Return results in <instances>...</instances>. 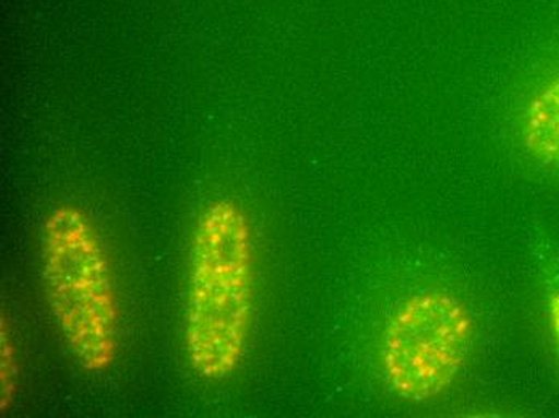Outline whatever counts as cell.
<instances>
[{
    "mask_svg": "<svg viewBox=\"0 0 559 418\" xmlns=\"http://www.w3.org/2000/svg\"><path fill=\"white\" fill-rule=\"evenodd\" d=\"M40 278L50 314L74 362L91 375L118 358L121 306L110 258L87 211L61 203L43 220Z\"/></svg>",
    "mask_w": 559,
    "mask_h": 418,
    "instance_id": "cell-2",
    "label": "cell"
},
{
    "mask_svg": "<svg viewBox=\"0 0 559 418\" xmlns=\"http://www.w3.org/2000/svg\"><path fill=\"white\" fill-rule=\"evenodd\" d=\"M475 336L465 301L442 290L405 299L384 330L381 362L392 390L425 403L441 396L462 372Z\"/></svg>",
    "mask_w": 559,
    "mask_h": 418,
    "instance_id": "cell-3",
    "label": "cell"
},
{
    "mask_svg": "<svg viewBox=\"0 0 559 418\" xmlns=\"http://www.w3.org/2000/svg\"><path fill=\"white\" fill-rule=\"evenodd\" d=\"M548 324L554 333L555 342L559 348V290L548 298Z\"/></svg>",
    "mask_w": 559,
    "mask_h": 418,
    "instance_id": "cell-6",
    "label": "cell"
},
{
    "mask_svg": "<svg viewBox=\"0 0 559 418\" xmlns=\"http://www.w3.org/2000/svg\"><path fill=\"white\" fill-rule=\"evenodd\" d=\"M255 240L240 203L217 199L198 217L190 243L183 355L204 382L230 379L254 322Z\"/></svg>",
    "mask_w": 559,
    "mask_h": 418,
    "instance_id": "cell-1",
    "label": "cell"
},
{
    "mask_svg": "<svg viewBox=\"0 0 559 418\" xmlns=\"http://www.w3.org/2000/svg\"><path fill=\"white\" fill-rule=\"evenodd\" d=\"M20 389V366L12 329L2 311L0 322V410L5 414L15 403Z\"/></svg>",
    "mask_w": 559,
    "mask_h": 418,
    "instance_id": "cell-5",
    "label": "cell"
},
{
    "mask_svg": "<svg viewBox=\"0 0 559 418\" xmlns=\"http://www.w3.org/2000/svg\"><path fill=\"white\" fill-rule=\"evenodd\" d=\"M521 138L535 159L559 168V73L532 94L521 120Z\"/></svg>",
    "mask_w": 559,
    "mask_h": 418,
    "instance_id": "cell-4",
    "label": "cell"
}]
</instances>
